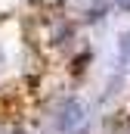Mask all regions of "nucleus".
<instances>
[{
  "label": "nucleus",
  "instance_id": "1",
  "mask_svg": "<svg viewBox=\"0 0 130 134\" xmlns=\"http://www.w3.org/2000/svg\"><path fill=\"white\" fill-rule=\"evenodd\" d=\"M81 119H84V109H81V103H77V100H71V103H65V109H62L59 128H62V131H71V128H74Z\"/></svg>",
  "mask_w": 130,
  "mask_h": 134
}]
</instances>
